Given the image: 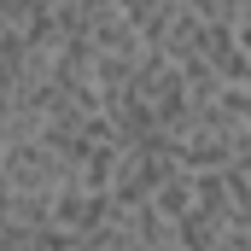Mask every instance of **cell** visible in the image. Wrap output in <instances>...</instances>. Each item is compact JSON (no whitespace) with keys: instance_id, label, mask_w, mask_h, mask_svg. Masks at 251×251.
<instances>
[{"instance_id":"6da1fadb","label":"cell","mask_w":251,"mask_h":251,"mask_svg":"<svg viewBox=\"0 0 251 251\" xmlns=\"http://www.w3.org/2000/svg\"><path fill=\"white\" fill-rule=\"evenodd\" d=\"M0 181H6L12 199H53L70 181V170H64L35 134H6L0 140Z\"/></svg>"},{"instance_id":"7a4b0ae2","label":"cell","mask_w":251,"mask_h":251,"mask_svg":"<svg viewBox=\"0 0 251 251\" xmlns=\"http://www.w3.org/2000/svg\"><path fill=\"white\" fill-rule=\"evenodd\" d=\"M111 216H117V204H111L105 193H88V187H76V181H64V187L47 199V228H64V234H76V240L105 234Z\"/></svg>"},{"instance_id":"3957f363","label":"cell","mask_w":251,"mask_h":251,"mask_svg":"<svg viewBox=\"0 0 251 251\" xmlns=\"http://www.w3.org/2000/svg\"><path fill=\"white\" fill-rule=\"evenodd\" d=\"M187 181H193V216L228 228V170H204V176H187Z\"/></svg>"},{"instance_id":"277c9868","label":"cell","mask_w":251,"mask_h":251,"mask_svg":"<svg viewBox=\"0 0 251 251\" xmlns=\"http://www.w3.org/2000/svg\"><path fill=\"white\" fill-rule=\"evenodd\" d=\"M152 216H158L164 228H181V222L193 216V181L181 176V170H176V176H170L164 187L152 193Z\"/></svg>"},{"instance_id":"5b68a950","label":"cell","mask_w":251,"mask_h":251,"mask_svg":"<svg viewBox=\"0 0 251 251\" xmlns=\"http://www.w3.org/2000/svg\"><path fill=\"white\" fill-rule=\"evenodd\" d=\"M228 234H251V176L228 170Z\"/></svg>"},{"instance_id":"8992f818","label":"cell","mask_w":251,"mask_h":251,"mask_svg":"<svg viewBox=\"0 0 251 251\" xmlns=\"http://www.w3.org/2000/svg\"><path fill=\"white\" fill-rule=\"evenodd\" d=\"M234 41H240V53L251 64V0H240V12H234Z\"/></svg>"}]
</instances>
